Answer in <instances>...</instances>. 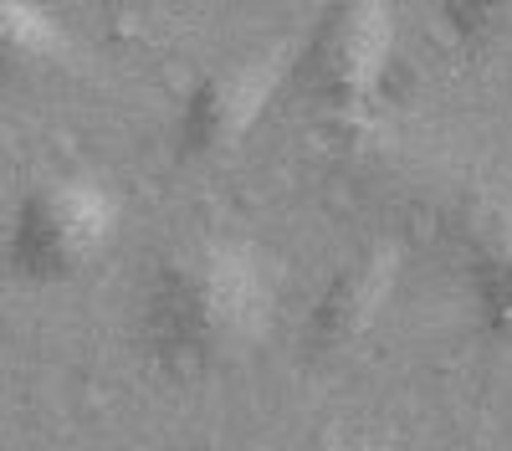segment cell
Segmentation results:
<instances>
[{
  "mask_svg": "<svg viewBox=\"0 0 512 451\" xmlns=\"http://www.w3.org/2000/svg\"><path fill=\"white\" fill-rule=\"evenodd\" d=\"M297 72V47H267L231 62H216L190 82V93L175 113V159L180 164H216L236 144L251 139V129L277 103L282 82Z\"/></svg>",
  "mask_w": 512,
  "mask_h": 451,
  "instance_id": "3",
  "label": "cell"
},
{
  "mask_svg": "<svg viewBox=\"0 0 512 451\" xmlns=\"http://www.w3.org/2000/svg\"><path fill=\"white\" fill-rule=\"evenodd\" d=\"M67 57V31L52 11L26 0H0V88L47 77Z\"/></svg>",
  "mask_w": 512,
  "mask_h": 451,
  "instance_id": "6",
  "label": "cell"
},
{
  "mask_svg": "<svg viewBox=\"0 0 512 451\" xmlns=\"http://www.w3.org/2000/svg\"><path fill=\"white\" fill-rule=\"evenodd\" d=\"M123 205L93 175H47L21 190L11 231H6V267L21 282L57 287L72 282L108 257L118 241Z\"/></svg>",
  "mask_w": 512,
  "mask_h": 451,
  "instance_id": "2",
  "label": "cell"
},
{
  "mask_svg": "<svg viewBox=\"0 0 512 451\" xmlns=\"http://www.w3.org/2000/svg\"><path fill=\"white\" fill-rule=\"evenodd\" d=\"M277 323V267L246 236H190L154 262L139 344L164 375H216Z\"/></svg>",
  "mask_w": 512,
  "mask_h": 451,
  "instance_id": "1",
  "label": "cell"
},
{
  "mask_svg": "<svg viewBox=\"0 0 512 451\" xmlns=\"http://www.w3.org/2000/svg\"><path fill=\"white\" fill-rule=\"evenodd\" d=\"M466 282H472V303H477L482 328L492 339L512 344V216H492L472 236Z\"/></svg>",
  "mask_w": 512,
  "mask_h": 451,
  "instance_id": "7",
  "label": "cell"
},
{
  "mask_svg": "<svg viewBox=\"0 0 512 451\" xmlns=\"http://www.w3.org/2000/svg\"><path fill=\"white\" fill-rule=\"evenodd\" d=\"M395 67V11L374 0L328 6L313 26V41L297 52L308 93L333 113H364Z\"/></svg>",
  "mask_w": 512,
  "mask_h": 451,
  "instance_id": "4",
  "label": "cell"
},
{
  "mask_svg": "<svg viewBox=\"0 0 512 451\" xmlns=\"http://www.w3.org/2000/svg\"><path fill=\"white\" fill-rule=\"evenodd\" d=\"M395 282H400V246L379 241L369 252L349 257L313 298L308 349L318 359H333V354H349L359 339H369V328L379 323V313L395 298Z\"/></svg>",
  "mask_w": 512,
  "mask_h": 451,
  "instance_id": "5",
  "label": "cell"
}]
</instances>
